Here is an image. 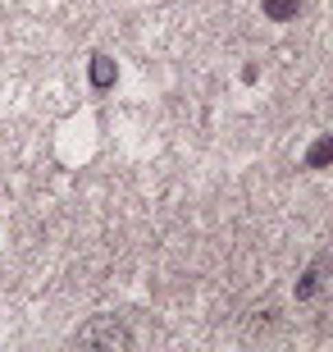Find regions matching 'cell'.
<instances>
[{
	"mask_svg": "<svg viewBox=\"0 0 333 352\" xmlns=\"http://www.w3.org/2000/svg\"><path fill=\"white\" fill-rule=\"evenodd\" d=\"M115 78H119V69H115V60L110 55H91V87H115Z\"/></svg>",
	"mask_w": 333,
	"mask_h": 352,
	"instance_id": "6da1fadb",
	"label": "cell"
},
{
	"mask_svg": "<svg viewBox=\"0 0 333 352\" xmlns=\"http://www.w3.org/2000/svg\"><path fill=\"white\" fill-rule=\"evenodd\" d=\"M260 10H265V19H274V23H288V19H297L301 0H260Z\"/></svg>",
	"mask_w": 333,
	"mask_h": 352,
	"instance_id": "7a4b0ae2",
	"label": "cell"
},
{
	"mask_svg": "<svg viewBox=\"0 0 333 352\" xmlns=\"http://www.w3.org/2000/svg\"><path fill=\"white\" fill-rule=\"evenodd\" d=\"M329 160H333V138H320V142L310 146L306 165H310V170H324V165H329Z\"/></svg>",
	"mask_w": 333,
	"mask_h": 352,
	"instance_id": "3957f363",
	"label": "cell"
},
{
	"mask_svg": "<svg viewBox=\"0 0 333 352\" xmlns=\"http://www.w3.org/2000/svg\"><path fill=\"white\" fill-rule=\"evenodd\" d=\"M315 288H320V270H306L297 284V298H315Z\"/></svg>",
	"mask_w": 333,
	"mask_h": 352,
	"instance_id": "277c9868",
	"label": "cell"
}]
</instances>
